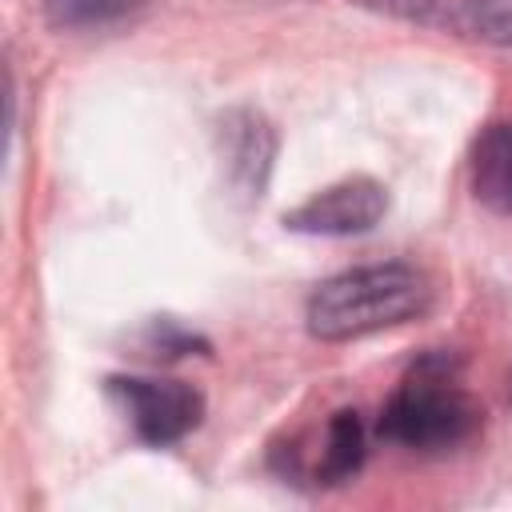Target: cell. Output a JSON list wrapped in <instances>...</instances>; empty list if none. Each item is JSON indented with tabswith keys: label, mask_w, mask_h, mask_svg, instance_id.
Wrapping results in <instances>:
<instances>
[{
	"label": "cell",
	"mask_w": 512,
	"mask_h": 512,
	"mask_svg": "<svg viewBox=\"0 0 512 512\" xmlns=\"http://www.w3.org/2000/svg\"><path fill=\"white\" fill-rule=\"evenodd\" d=\"M432 280L404 260L348 268L324 280L308 300V332L324 344L360 340L384 328H400L432 308Z\"/></svg>",
	"instance_id": "cell-1"
},
{
	"label": "cell",
	"mask_w": 512,
	"mask_h": 512,
	"mask_svg": "<svg viewBox=\"0 0 512 512\" xmlns=\"http://www.w3.org/2000/svg\"><path fill=\"white\" fill-rule=\"evenodd\" d=\"M484 424V408L456 380L448 352L424 356L380 412V436L408 452H448L468 444Z\"/></svg>",
	"instance_id": "cell-2"
},
{
	"label": "cell",
	"mask_w": 512,
	"mask_h": 512,
	"mask_svg": "<svg viewBox=\"0 0 512 512\" xmlns=\"http://www.w3.org/2000/svg\"><path fill=\"white\" fill-rule=\"evenodd\" d=\"M108 392L116 396V404H120L124 420L132 424V432L152 448H168V444L184 440L204 420V396L184 380L112 376Z\"/></svg>",
	"instance_id": "cell-3"
},
{
	"label": "cell",
	"mask_w": 512,
	"mask_h": 512,
	"mask_svg": "<svg viewBox=\"0 0 512 512\" xmlns=\"http://www.w3.org/2000/svg\"><path fill=\"white\" fill-rule=\"evenodd\" d=\"M384 212H388V188L372 176H348L320 188L292 212H284V228L308 236H360L372 232L384 220Z\"/></svg>",
	"instance_id": "cell-4"
},
{
	"label": "cell",
	"mask_w": 512,
	"mask_h": 512,
	"mask_svg": "<svg viewBox=\"0 0 512 512\" xmlns=\"http://www.w3.org/2000/svg\"><path fill=\"white\" fill-rule=\"evenodd\" d=\"M220 152H224L232 188L244 196H260L264 180L272 172V152H276V136H272L268 120L248 108L228 112L220 124Z\"/></svg>",
	"instance_id": "cell-5"
},
{
	"label": "cell",
	"mask_w": 512,
	"mask_h": 512,
	"mask_svg": "<svg viewBox=\"0 0 512 512\" xmlns=\"http://www.w3.org/2000/svg\"><path fill=\"white\" fill-rule=\"evenodd\" d=\"M472 192L488 212L512 216V120L488 124L472 144Z\"/></svg>",
	"instance_id": "cell-6"
},
{
	"label": "cell",
	"mask_w": 512,
	"mask_h": 512,
	"mask_svg": "<svg viewBox=\"0 0 512 512\" xmlns=\"http://www.w3.org/2000/svg\"><path fill=\"white\" fill-rule=\"evenodd\" d=\"M364 464V424L356 412H336L324 428V448L312 464V480L316 484H344L360 472Z\"/></svg>",
	"instance_id": "cell-7"
},
{
	"label": "cell",
	"mask_w": 512,
	"mask_h": 512,
	"mask_svg": "<svg viewBox=\"0 0 512 512\" xmlns=\"http://www.w3.org/2000/svg\"><path fill=\"white\" fill-rule=\"evenodd\" d=\"M148 0H44V16L52 28L84 32V28H112L144 12Z\"/></svg>",
	"instance_id": "cell-8"
},
{
	"label": "cell",
	"mask_w": 512,
	"mask_h": 512,
	"mask_svg": "<svg viewBox=\"0 0 512 512\" xmlns=\"http://www.w3.org/2000/svg\"><path fill=\"white\" fill-rule=\"evenodd\" d=\"M392 16H408L420 24H456V0H360Z\"/></svg>",
	"instance_id": "cell-9"
},
{
	"label": "cell",
	"mask_w": 512,
	"mask_h": 512,
	"mask_svg": "<svg viewBox=\"0 0 512 512\" xmlns=\"http://www.w3.org/2000/svg\"><path fill=\"white\" fill-rule=\"evenodd\" d=\"M152 344H156L164 356H180V352L204 348V340H196L192 332H184V328H176V324H160V328H152Z\"/></svg>",
	"instance_id": "cell-10"
},
{
	"label": "cell",
	"mask_w": 512,
	"mask_h": 512,
	"mask_svg": "<svg viewBox=\"0 0 512 512\" xmlns=\"http://www.w3.org/2000/svg\"><path fill=\"white\" fill-rule=\"evenodd\" d=\"M496 40H512V0H504V12L496 20Z\"/></svg>",
	"instance_id": "cell-11"
},
{
	"label": "cell",
	"mask_w": 512,
	"mask_h": 512,
	"mask_svg": "<svg viewBox=\"0 0 512 512\" xmlns=\"http://www.w3.org/2000/svg\"><path fill=\"white\" fill-rule=\"evenodd\" d=\"M508 392H512V380H508Z\"/></svg>",
	"instance_id": "cell-12"
}]
</instances>
